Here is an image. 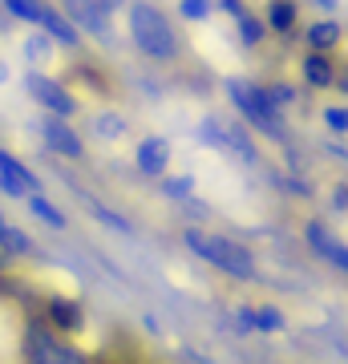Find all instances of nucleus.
<instances>
[{"mask_svg": "<svg viewBox=\"0 0 348 364\" xmlns=\"http://www.w3.org/2000/svg\"><path fill=\"white\" fill-rule=\"evenodd\" d=\"M182 247L191 251L194 259H203L206 267L223 272L227 279H239V284H255L259 279V263L251 255V247L231 239V235L206 231V227H182Z\"/></svg>", "mask_w": 348, "mask_h": 364, "instance_id": "f257e3e1", "label": "nucleus"}, {"mask_svg": "<svg viewBox=\"0 0 348 364\" xmlns=\"http://www.w3.org/2000/svg\"><path fill=\"white\" fill-rule=\"evenodd\" d=\"M122 13H126L130 45L142 53L146 61H158V65H170V61H179L182 41H179V33L170 28L167 13H162L158 4H150V0H130Z\"/></svg>", "mask_w": 348, "mask_h": 364, "instance_id": "f03ea898", "label": "nucleus"}, {"mask_svg": "<svg viewBox=\"0 0 348 364\" xmlns=\"http://www.w3.org/2000/svg\"><path fill=\"white\" fill-rule=\"evenodd\" d=\"M223 93H227V102H231L235 117L243 122L247 130L263 134L271 138L275 146H292V130H288V117L271 105L268 90L255 85V81L247 77H223Z\"/></svg>", "mask_w": 348, "mask_h": 364, "instance_id": "7ed1b4c3", "label": "nucleus"}, {"mask_svg": "<svg viewBox=\"0 0 348 364\" xmlns=\"http://www.w3.org/2000/svg\"><path fill=\"white\" fill-rule=\"evenodd\" d=\"M199 142L206 150H219V154L235 158V162L259 166V146L251 142V130L231 114H203V122H199Z\"/></svg>", "mask_w": 348, "mask_h": 364, "instance_id": "20e7f679", "label": "nucleus"}, {"mask_svg": "<svg viewBox=\"0 0 348 364\" xmlns=\"http://www.w3.org/2000/svg\"><path fill=\"white\" fill-rule=\"evenodd\" d=\"M21 85H25V93L33 97V105H37L41 114H53V117H65V122H73L78 117V93L69 90L65 81L49 77V73H37V69H28L25 77H21Z\"/></svg>", "mask_w": 348, "mask_h": 364, "instance_id": "39448f33", "label": "nucleus"}, {"mask_svg": "<svg viewBox=\"0 0 348 364\" xmlns=\"http://www.w3.org/2000/svg\"><path fill=\"white\" fill-rule=\"evenodd\" d=\"M25 364H90L78 348H69L53 336V328L28 324L25 328Z\"/></svg>", "mask_w": 348, "mask_h": 364, "instance_id": "423d86ee", "label": "nucleus"}, {"mask_svg": "<svg viewBox=\"0 0 348 364\" xmlns=\"http://www.w3.org/2000/svg\"><path fill=\"white\" fill-rule=\"evenodd\" d=\"M61 13L73 21L78 33H90L97 45H114L117 33H114V16L105 13L97 0H61Z\"/></svg>", "mask_w": 348, "mask_h": 364, "instance_id": "0eeeda50", "label": "nucleus"}, {"mask_svg": "<svg viewBox=\"0 0 348 364\" xmlns=\"http://www.w3.org/2000/svg\"><path fill=\"white\" fill-rule=\"evenodd\" d=\"M37 138L41 146L49 150V154L65 158V162H81L85 158V142H81V134L65 122V117H53V114H41L37 122Z\"/></svg>", "mask_w": 348, "mask_h": 364, "instance_id": "6e6552de", "label": "nucleus"}, {"mask_svg": "<svg viewBox=\"0 0 348 364\" xmlns=\"http://www.w3.org/2000/svg\"><path fill=\"white\" fill-rule=\"evenodd\" d=\"M37 191H41V174H33V166L25 158H16L13 150H0V195L13 198V203H25Z\"/></svg>", "mask_w": 348, "mask_h": 364, "instance_id": "1a4fd4ad", "label": "nucleus"}, {"mask_svg": "<svg viewBox=\"0 0 348 364\" xmlns=\"http://www.w3.org/2000/svg\"><path fill=\"white\" fill-rule=\"evenodd\" d=\"M304 243H308L312 255H320L328 267H336L340 275H348V243L340 235H332L320 219H308L304 223Z\"/></svg>", "mask_w": 348, "mask_h": 364, "instance_id": "9d476101", "label": "nucleus"}, {"mask_svg": "<svg viewBox=\"0 0 348 364\" xmlns=\"http://www.w3.org/2000/svg\"><path fill=\"white\" fill-rule=\"evenodd\" d=\"M170 158H174V146H170V138H162V134H146L142 142H134V170L142 174V178H162L170 170Z\"/></svg>", "mask_w": 348, "mask_h": 364, "instance_id": "9b49d317", "label": "nucleus"}, {"mask_svg": "<svg viewBox=\"0 0 348 364\" xmlns=\"http://www.w3.org/2000/svg\"><path fill=\"white\" fill-rule=\"evenodd\" d=\"M45 320H49L53 332L78 336L81 328H85V308H81L73 296H49L45 299Z\"/></svg>", "mask_w": 348, "mask_h": 364, "instance_id": "f8f14e48", "label": "nucleus"}, {"mask_svg": "<svg viewBox=\"0 0 348 364\" xmlns=\"http://www.w3.org/2000/svg\"><path fill=\"white\" fill-rule=\"evenodd\" d=\"M57 41L49 37V33H41V28H33L25 41H21V53H25L28 69H37V73H49L53 65H57Z\"/></svg>", "mask_w": 348, "mask_h": 364, "instance_id": "ddd939ff", "label": "nucleus"}, {"mask_svg": "<svg viewBox=\"0 0 348 364\" xmlns=\"http://www.w3.org/2000/svg\"><path fill=\"white\" fill-rule=\"evenodd\" d=\"M300 77H304V85L308 90H332V81H336V61H332V53H304L300 57Z\"/></svg>", "mask_w": 348, "mask_h": 364, "instance_id": "4468645a", "label": "nucleus"}, {"mask_svg": "<svg viewBox=\"0 0 348 364\" xmlns=\"http://www.w3.org/2000/svg\"><path fill=\"white\" fill-rule=\"evenodd\" d=\"M340 41H344V25L336 16H320V21H312L304 28V45L312 53H332V49H340Z\"/></svg>", "mask_w": 348, "mask_h": 364, "instance_id": "2eb2a0df", "label": "nucleus"}, {"mask_svg": "<svg viewBox=\"0 0 348 364\" xmlns=\"http://www.w3.org/2000/svg\"><path fill=\"white\" fill-rule=\"evenodd\" d=\"M37 28H41V33H49V37L57 41L61 49H81V33L73 28V21H69L61 9H53L49 0H45V16H41Z\"/></svg>", "mask_w": 348, "mask_h": 364, "instance_id": "dca6fc26", "label": "nucleus"}, {"mask_svg": "<svg viewBox=\"0 0 348 364\" xmlns=\"http://www.w3.org/2000/svg\"><path fill=\"white\" fill-rule=\"evenodd\" d=\"M263 25H268V33H280V37L296 33L300 0H268V9H263Z\"/></svg>", "mask_w": 348, "mask_h": 364, "instance_id": "f3484780", "label": "nucleus"}, {"mask_svg": "<svg viewBox=\"0 0 348 364\" xmlns=\"http://www.w3.org/2000/svg\"><path fill=\"white\" fill-rule=\"evenodd\" d=\"M0 251H4V255H16V259H33V255H37L33 235H28L25 227H16V223L4 219V210H0Z\"/></svg>", "mask_w": 348, "mask_h": 364, "instance_id": "a211bd4d", "label": "nucleus"}, {"mask_svg": "<svg viewBox=\"0 0 348 364\" xmlns=\"http://www.w3.org/2000/svg\"><path fill=\"white\" fill-rule=\"evenodd\" d=\"M78 198L81 203H85V210H90L93 219L102 223L105 231H114V235H122V239H130V235H134V223L126 219V215H117L114 207H105L102 198H93V195H85V191H78Z\"/></svg>", "mask_w": 348, "mask_h": 364, "instance_id": "6ab92c4d", "label": "nucleus"}, {"mask_svg": "<svg viewBox=\"0 0 348 364\" xmlns=\"http://www.w3.org/2000/svg\"><path fill=\"white\" fill-rule=\"evenodd\" d=\"M93 134H97V142L114 146L130 134V117L122 114V109H97V114H93Z\"/></svg>", "mask_w": 348, "mask_h": 364, "instance_id": "aec40b11", "label": "nucleus"}, {"mask_svg": "<svg viewBox=\"0 0 348 364\" xmlns=\"http://www.w3.org/2000/svg\"><path fill=\"white\" fill-rule=\"evenodd\" d=\"M251 324H255V332H263V336H280V332H288V316L280 304H251Z\"/></svg>", "mask_w": 348, "mask_h": 364, "instance_id": "412c9836", "label": "nucleus"}, {"mask_svg": "<svg viewBox=\"0 0 348 364\" xmlns=\"http://www.w3.org/2000/svg\"><path fill=\"white\" fill-rule=\"evenodd\" d=\"M25 207L33 210V215H37V219L45 223V227H53V231H65V227H69V219H65V210L57 207V203H53V198L45 195V191H37V195H28V198H25Z\"/></svg>", "mask_w": 348, "mask_h": 364, "instance_id": "4be33fe9", "label": "nucleus"}, {"mask_svg": "<svg viewBox=\"0 0 348 364\" xmlns=\"http://www.w3.org/2000/svg\"><path fill=\"white\" fill-rule=\"evenodd\" d=\"M235 33H239V45L243 49H259L263 41H268V25H263V16H255L251 9L235 16Z\"/></svg>", "mask_w": 348, "mask_h": 364, "instance_id": "5701e85b", "label": "nucleus"}, {"mask_svg": "<svg viewBox=\"0 0 348 364\" xmlns=\"http://www.w3.org/2000/svg\"><path fill=\"white\" fill-rule=\"evenodd\" d=\"M0 9L13 16V21H25V25L37 28L41 16H45V0H0Z\"/></svg>", "mask_w": 348, "mask_h": 364, "instance_id": "b1692460", "label": "nucleus"}, {"mask_svg": "<svg viewBox=\"0 0 348 364\" xmlns=\"http://www.w3.org/2000/svg\"><path fill=\"white\" fill-rule=\"evenodd\" d=\"M158 182H162V195L174 198V203H186V198L194 195V174H170L167 170Z\"/></svg>", "mask_w": 348, "mask_h": 364, "instance_id": "393cba45", "label": "nucleus"}, {"mask_svg": "<svg viewBox=\"0 0 348 364\" xmlns=\"http://www.w3.org/2000/svg\"><path fill=\"white\" fill-rule=\"evenodd\" d=\"M174 9H179L182 21H191V25H206V21L215 16V0H179Z\"/></svg>", "mask_w": 348, "mask_h": 364, "instance_id": "a878e982", "label": "nucleus"}, {"mask_svg": "<svg viewBox=\"0 0 348 364\" xmlns=\"http://www.w3.org/2000/svg\"><path fill=\"white\" fill-rule=\"evenodd\" d=\"M320 122L328 126V134H340L344 138L348 134V102H332L320 109Z\"/></svg>", "mask_w": 348, "mask_h": 364, "instance_id": "bb28decb", "label": "nucleus"}, {"mask_svg": "<svg viewBox=\"0 0 348 364\" xmlns=\"http://www.w3.org/2000/svg\"><path fill=\"white\" fill-rule=\"evenodd\" d=\"M263 90H268L271 105H275L284 117H288V109L300 102V90H296V85H284V81H271V85H263Z\"/></svg>", "mask_w": 348, "mask_h": 364, "instance_id": "cd10ccee", "label": "nucleus"}, {"mask_svg": "<svg viewBox=\"0 0 348 364\" xmlns=\"http://www.w3.org/2000/svg\"><path fill=\"white\" fill-rule=\"evenodd\" d=\"M328 203H332V210H348V182H336Z\"/></svg>", "mask_w": 348, "mask_h": 364, "instance_id": "c85d7f7f", "label": "nucleus"}, {"mask_svg": "<svg viewBox=\"0 0 348 364\" xmlns=\"http://www.w3.org/2000/svg\"><path fill=\"white\" fill-rule=\"evenodd\" d=\"M304 4H312V9H316V13H324V16L340 13V0H304Z\"/></svg>", "mask_w": 348, "mask_h": 364, "instance_id": "c756f323", "label": "nucleus"}, {"mask_svg": "<svg viewBox=\"0 0 348 364\" xmlns=\"http://www.w3.org/2000/svg\"><path fill=\"white\" fill-rule=\"evenodd\" d=\"M215 9H223V13H227V16L235 21V16H239V13L247 9V4H243V0H215Z\"/></svg>", "mask_w": 348, "mask_h": 364, "instance_id": "7c9ffc66", "label": "nucleus"}, {"mask_svg": "<svg viewBox=\"0 0 348 364\" xmlns=\"http://www.w3.org/2000/svg\"><path fill=\"white\" fill-rule=\"evenodd\" d=\"M97 4H102V9H105L110 16H114V13H122V9H126L130 0H97Z\"/></svg>", "mask_w": 348, "mask_h": 364, "instance_id": "2f4dec72", "label": "nucleus"}, {"mask_svg": "<svg viewBox=\"0 0 348 364\" xmlns=\"http://www.w3.org/2000/svg\"><path fill=\"white\" fill-rule=\"evenodd\" d=\"M9 77H13V69H9V61H4V57H0V90L9 85Z\"/></svg>", "mask_w": 348, "mask_h": 364, "instance_id": "473e14b6", "label": "nucleus"}, {"mask_svg": "<svg viewBox=\"0 0 348 364\" xmlns=\"http://www.w3.org/2000/svg\"><path fill=\"white\" fill-rule=\"evenodd\" d=\"M332 85H336L340 93H348V73H336V81H332Z\"/></svg>", "mask_w": 348, "mask_h": 364, "instance_id": "72a5a7b5", "label": "nucleus"}]
</instances>
